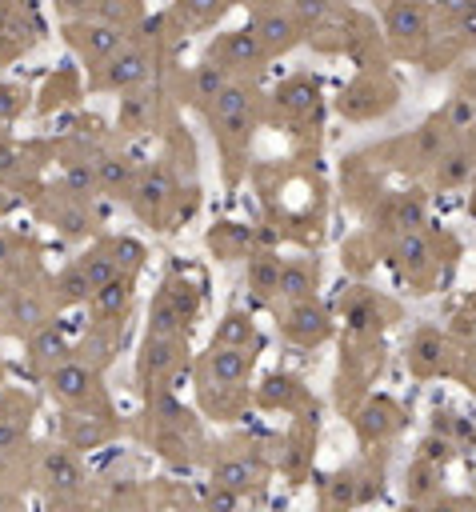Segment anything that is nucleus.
<instances>
[{
	"mask_svg": "<svg viewBox=\"0 0 476 512\" xmlns=\"http://www.w3.org/2000/svg\"><path fill=\"white\" fill-rule=\"evenodd\" d=\"M256 368V348L236 344H212L192 360V384L212 420H236L240 408L252 400L248 380Z\"/></svg>",
	"mask_w": 476,
	"mask_h": 512,
	"instance_id": "nucleus-1",
	"label": "nucleus"
},
{
	"mask_svg": "<svg viewBox=\"0 0 476 512\" xmlns=\"http://www.w3.org/2000/svg\"><path fill=\"white\" fill-rule=\"evenodd\" d=\"M208 132L220 148V164H224V184L236 188L244 164H248V148L260 124V92L252 80H232L212 104H208Z\"/></svg>",
	"mask_w": 476,
	"mask_h": 512,
	"instance_id": "nucleus-2",
	"label": "nucleus"
},
{
	"mask_svg": "<svg viewBox=\"0 0 476 512\" xmlns=\"http://www.w3.org/2000/svg\"><path fill=\"white\" fill-rule=\"evenodd\" d=\"M28 476L44 492L48 504H80V500H88V488H92V476L84 468V452L68 448L64 440L36 448Z\"/></svg>",
	"mask_w": 476,
	"mask_h": 512,
	"instance_id": "nucleus-3",
	"label": "nucleus"
},
{
	"mask_svg": "<svg viewBox=\"0 0 476 512\" xmlns=\"http://www.w3.org/2000/svg\"><path fill=\"white\" fill-rule=\"evenodd\" d=\"M128 208L136 212V220H144V224L156 228V232L172 228V224L184 216V204H180V180H176V164H172V156H156L152 164L140 168L136 188H132V196H128Z\"/></svg>",
	"mask_w": 476,
	"mask_h": 512,
	"instance_id": "nucleus-4",
	"label": "nucleus"
},
{
	"mask_svg": "<svg viewBox=\"0 0 476 512\" xmlns=\"http://www.w3.org/2000/svg\"><path fill=\"white\" fill-rule=\"evenodd\" d=\"M40 384H44V396L56 408H108V412H116L112 396L104 388V372H96L92 364H84L76 356H68L56 368H48L40 376Z\"/></svg>",
	"mask_w": 476,
	"mask_h": 512,
	"instance_id": "nucleus-5",
	"label": "nucleus"
},
{
	"mask_svg": "<svg viewBox=\"0 0 476 512\" xmlns=\"http://www.w3.org/2000/svg\"><path fill=\"white\" fill-rule=\"evenodd\" d=\"M156 68H160V52H156L148 40H140V36L132 32L120 52H112L100 68L88 72V92H116V96H120V92H128V88L148 84V80L156 76Z\"/></svg>",
	"mask_w": 476,
	"mask_h": 512,
	"instance_id": "nucleus-6",
	"label": "nucleus"
},
{
	"mask_svg": "<svg viewBox=\"0 0 476 512\" xmlns=\"http://www.w3.org/2000/svg\"><path fill=\"white\" fill-rule=\"evenodd\" d=\"M380 28L396 56H424L436 40V8L428 0H392L380 8Z\"/></svg>",
	"mask_w": 476,
	"mask_h": 512,
	"instance_id": "nucleus-7",
	"label": "nucleus"
},
{
	"mask_svg": "<svg viewBox=\"0 0 476 512\" xmlns=\"http://www.w3.org/2000/svg\"><path fill=\"white\" fill-rule=\"evenodd\" d=\"M52 288H32L20 276H0V332L28 340L40 324L52 320Z\"/></svg>",
	"mask_w": 476,
	"mask_h": 512,
	"instance_id": "nucleus-8",
	"label": "nucleus"
},
{
	"mask_svg": "<svg viewBox=\"0 0 476 512\" xmlns=\"http://www.w3.org/2000/svg\"><path fill=\"white\" fill-rule=\"evenodd\" d=\"M184 364H188V336L144 332L140 352H136V392L148 396L152 388L172 384ZM172 388H176V384H172Z\"/></svg>",
	"mask_w": 476,
	"mask_h": 512,
	"instance_id": "nucleus-9",
	"label": "nucleus"
},
{
	"mask_svg": "<svg viewBox=\"0 0 476 512\" xmlns=\"http://www.w3.org/2000/svg\"><path fill=\"white\" fill-rule=\"evenodd\" d=\"M60 40L68 44V52L76 56V64H84L88 72L100 68L112 52L124 48L128 32L108 24V20H96V16H72V20H60Z\"/></svg>",
	"mask_w": 476,
	"mask_h": 512,
	"instance_id": "nucleus-10",
	"label": "nucleus"
},
{
	"mask_svg": "<svg viewBox=\"0 0 476 512\" xmlns=\"http://www.w3.org/2000/svg\"><path fill=\"white\" fill-rule=\"evenodd\" d=\"M56 436H60L68 448L92 456V452L108 448V444L120 436V416L108 412V408H60V416H56Z\"/></svg>",
	"mask_w": 476,
	"mask_h": 512,
	"instance_id": "nucleus-11",
	"label": "nucleus"
},
{
	"mask_svg": "<svg viewBox=\"0 0 476 512\" xmlns=\"http://www.w3.org/2000/svg\"><path fill=\"white\" fill-rule=\"evenodd\" d=\"M36 216L48 220V224H52L60 236H68V240H84V236H100V232H104V228H100L104 220L96 216V208H92L88 200L64 192L60 184H52V188L40 192Z\"/></svg>",
	"mask_w": 476,
	"mask_h": 512,
	"instance_id": "nucleus-12",
	"label": "nucleus"
},
{
	"mask_svg": "<svg viewBox=\"0 0 476 512\" xmlns=\"http://www.w3.org/2000/svg\"><path fill=\"white\" fill-rule=\"evenodd\" d=\"M204 56H212V60H220L232 76H240V80H256L264 68H268V60H272V52L260 44V36L244 24V28H228V32H220L212 44H208V52Z\"/></svg>",
	"mask_w": 476,
	"mask_h": 512,
	"instance_id": "nucleus-13",
	"label": "nucleus"
},
{
	"mask_svg": "<svg viewBox=\"0 0 476 512\" xmlns=\"http://www.w3.org/2000/svg\"><path fill=\"white\" fill-rule=\"evenodd\" d=\"M396 104V80L388 72H360L336 100L344 120H376Z\"/></svg>",
	"mask_w": 476,
	"mask_h": 512,
	"instance_id": "nucleus-14",
	"label": "nucleus"
},
{
	"mask_svg": "<svg viewBox=\"0 0 476 512\" xmlns=\"http://www.w3.org/2000/svg\"><path fill=\"white\" fill-rule=\"evenodd\" d=\"M280 336L296 348H316L332 336V316L328 308L312 296V300H296V304H280Z\"/></svg>",
	"mask_w": 476,
	"mask_h": 512,
	"instance_id": "nucleus-15",
	"label": "nucleus"
},
{
	"mask_svg": "<svg viewBox=\"0 0 476 512\" xmlns=\"http://www.w3.org/2000/svg\"><path fill=\"white\" fill-rule=\"evenodd\" d=\"M248 28L260 36V44H264L272 56H284V52H292L296 44H304V28H300V20L292 16L288 4H264V8H252Z\"/></svg>",
	"mask_w": 476,
	"mask_h": 512,
	"instance_id": "nucleus-16",
	"label": "nucleus"
},
{
	"mask_svg": "<svg viewBox=\"0 0 476 512\" xmlns=\"http://www.w3.org/2000/svg\"><path fill=\"white\" fill-rule=\"evenodd\" d=\"M160 104H164V88L160 84H140V88H128L120 92V108H116V132L120 136H144L160 124Z\"/></svg>",
	"mask_w": 476,
	"mask_h": 512,
	"instance_id": "nucleus-17",
	"label": "nucleus"
},
{
	"mask_svg": "<svg viewBox=\"0 0 476 512\" xmlns=\"http://www.w3.org/2000/svg\"><path fill=\"white\" fill-rule=\"evenodd\" d=\"M388 260H392V268H396L408 284H416V292H424L420 284H424L428 272L436 268V256H432V244H428L424 228H420V232H400V236L392 240V248H388Z\"/></svg>",
	"mask_w": 476,
	"mask_h": 512,
	"instance_id": "nucleus-18",
	"label": "nucleus"
},
{
	"mask_svg": "<svg viewBox=\"0 0 476 512\" xmlns=\"http://www.w3.org/2000/svg\"><path fill=\"white\" fill-rule=\"evenodd\" d=\"M80 68H84V64H60V68L44 80V88L36 92V96H40V100H36V112H40V116L76 108L80 96H88V76H84Z\"/></svg>",
	"mask_w": 476,
	"mask_h": 512,
	"instance_id": "nucleus-19",
	"label": "nucleus"
},
{
	"mask_svg": "<svg viewBox=\"0 0 476 512\" xmlns=\"http://www.w3.org/2000/svg\"><path fill=\"white\" fill-rule=\"evenodd\" d=\"M268 100H272V112H276L280 120H304V116H312L316 104H320V76L296 72V76H288L284 84H276V92H272Z\"/></svg>",
	"mask_w": 476,
	"mask_h": 512,
	"instance_id": "nucleus-20",
	"label": "nucleus"
},
{
	"mask_svg": "<svg viewBox=\"0 0 476 512\" xmlns=\"http://www.w3.org/2000/svg\"><path fill=\"white\" fill-rule=\"evenodd\" d=\"M140 160L132 152H116V148H100L96 152V176H100V196L108 200H124L132 196L136 188V176H140Z\"/></svg>",
	"mask_w": 476,
	"mask_h": 512,
	"instance_id": "nucleus-21",
	"label": "nucleus"
},
{
	"mask_svg": "<svg viewBox=\"0 0 476 512\" xmlns=\"http://www.w3.org/2000/svg\"><path fill=\"white\" fill-rule=\"evenodd\" d=\"M236 76L220 64V60H212V56H204L200 64H192L188 72H184V104H192V108H200V112H208V104L232 84Z\"/></svg>",
	"mask_w": 476,
	"mask_h": 512,
	"instance_id": "nucleus-22",
	"label": "nucleus"
},
{
	"mask_svg": "<svg viewBox=\"0 0 476 512\" xmlns=\"http://www.w3.org/2000/svg\"><path fill=\"white\" fill-rule=\"evenodd\" d=\"M132 300H136V272H120L116 280L100 284L88 300L92 308V320H104V324H128V312H132Z\"/></svg>",
	"mask_w": 476,
	"mask_h": 512,
	"instance_id": "nucleus-23",
	"label": "nucleus"
},
{
	"mask_svg": "<svg viewBox=\"0 0 476 512\" xmlns=\"http://www.w3.org/2000/svg\"><path fill=\"white\" fill-rule=\"evenodd\" d=\"M244 284L252 292L256 304H276V292H280V272H284V260L276 248H252L244 256Z\"/></svg>",
	"mask_w": 476,
	"mask_h": 512,
	"instance_id": "nucleus-24",
	"label": "nucleus"
},
{
	"mask_svg": "<svg viewBox=\"0 0 476 512\" xmlns=\"http://www.w3.org/2000/svg\"><path fill=\"white\" fill-rule=\"evenodd\" d=\"M120 344H124V324H104V320H92V324H88V332L76 340L72 356H76V360H84V364H92L96 372H104V368L116 360Z\"/></svg>",
	"mask_w": 476,
	"mask_h": 512,
	"instance_id": "nucleus-25",
	"label": "nucleus"
},
{
	"mask_svg": "<svg viewBox=\"0 0 476 512\" xmlns=\"http://www.w3.org/2000/svg\"><path fill=\"white\" fill-rule=\"evenodd\" d=\"M404 360H408V372L420 376V380H428V376L452 368V364H448V336L436 332V328H416V336L408 340Z\"/></svg>",
	"mask_w": 476,
	"mask_h": 512,
	"instance_id": "nucleus-26",
	"label": "nucleus"
},
{
	"mask_svg": "<svg viewBox=\"0 0 476 512\" xmlns=\"http://www.w3.org/2000/svg\"><path fill=\"white\" fill-rule=\"evenodd\" d=\"M40 36H44V24H40L36 8H32L28 0H20L16 16H12L8 28L0 32V64H12V60H20L24 52H32V48L40 44Z\"/></svg>",
	"mask_w": 476,
	"mask_h": 512,
	"instance_id": "nucleus-27",
	"label": "nucleus"
},
{
	"mask_svg": "<svg viewBox=\"0 0 476 512\" xmlns=\"http://www.w3.org/2000/svg\"><path fill=\"white\" fill-rule=\"evenodd\" d=\"M252 404L256 408H268V412H300L304 404H308V388L292 376V372H268L260 384H256V392H252Z\"/></svg>",
	"mask_w": 476,
	"mask_h": 512,
	"instance_id": "nucleus-28",
	"label": "nucleus"
},
{
	"mask_svg": "<svg viewBox=\"0 0 476 512\" xmlns=\"http://www.w3.org/2000/svg\"><path fill=\"white\" fill-rule=\"evenodd\" d=\"M72 348H76V344H68V336L60 332V324H52V320H48V324H40V328L24 340V360L32 364V372H36V376H44V372H48V368H56L60 360H68V356H72Z\"/></svg>",
	"mask_w": 476,
	"mask_h": 512,
	"instance_id": "nucleus-29",
	"label": "nucleus"
},
{
	"mask_svg": "<svg viewBox=\"0 0 476 512\" xmlns=\"http://www.w3.org/2000/svg\"><path fill=\"white\" fill-rule=\"evenodd\" d=\"M376 220H380V228L392 232V236H400V232H420V228L428 224L424 196H416V192H396V196L384 200V208L376 212Z\"/></svg>",
	"mask_w": 476,
	"mask_h": 512,
	"instance_id": "nucleus-30",
	"label": "nucleus"
},
{
	"mask_svg": "<svg viewBox=\"0 0 476 512\" xmlns=\"http://www.w3.org/2000/svg\"><path fill=\"white\" fill-rule=\"evenodd\" d=\"M212 480L224 484V488H232V492H240L248 500V492H256L264 484V468L248 452H228V456L212 460Z\"/></svg>",
	"mask_w": 476,
	"mask_h": 512,
	"instance_id": "nucleus-31",
	"label": "nucleus"
},
{
	"mask_svg": "<svg viewBox=\"0 0 476 512\" xmlns=\"http://www.w3.org/2000/svg\"><path fill=\"white\" fill-rule=\"evenodd\" d=\"M320 288V264L316 256H292L284 260V272H280V292L276 300L280 304H296V300H312Z\"/></svg>",
	"mask_w": 476,
	"mask_h": 512,
	"instance_id": "nucleus-32",
	"label": "nucleus"
},
{
	"mask_svg": "<svg viewBox=\"0 0 476 512\" xmlns=\"http://www.w3.org/2000/svg\"><path fill=\"white\" fill-rule=\"evenodd\" d=\"M48 288H52V304H56V312H64V308H80V304H88L92 300V280H88V272H84V264L72 256L52 280H48Z\"/></svg>",
	"mask_w": 476,
	"mask_h": 512,
	"instance_id": "nucleus-33",
	"label": "nucleus"
},
{
	"mask_svg": "<svg viewBox=\"0 0 476 512\" xmlns=\"http://www.w3.org/2000/svg\"><path fill=\"white\" fill-rule=\"evenodd\" d=\"M400 428V408L392 404V400H368L360 412H356V436H360V444H384L392 432Z\"/></svg>",
	"mask_w": 476,
	"mask_h": 512,
	"instance_id": "nucleus-34",
	"label": "nucleus"
},
{
	"mask_svg": "<svg viewBox=\"0 0 476 512\" xmlns=\"http://www.w3.org/2000/svg\"><path fill=\"white\" fill-rule=\"evenodd\" d=\"M288 8H292V16L300 20V28H304V40H308V44H312L316 36L332 32V28L348 16V8H344L340 0H292Z\"/></svg>",
	"mask_w": 476,
	"mask_h": 512,
	"instance_id": "nucleus-35",
	"label": "nucleus"
},
{
	"mask_svg": "<svg viewBox=\"0 0 476 512\" xmlns=\"http://www.w3.org/2000/svg\"><path fill=\"white\" fill-rule=\"evenodd\" d=\"M76 260L84 264V272H88L92 288H100V284H108V280H116V276L124 272V264H120V256H116V244H112V232L92 236V240H88V248H84Z\"/></svg>",
	"mask_w": 476,
	"mask_h": 512,
	"instance_id": "nucleus-36",
	"label": "nucleus"
},
{
	"mask_svg": "<svg viewBox=\"0 0 476 512\" xmlns=\"http://www.w3.org/2000/svg\"><path fill=\"white\" fill-rule=\"evenodd\" d=\"M144 332H160V336H188L192 332V320L180 312V304L156 288L152 300H148V320H144Z\"/></svg>",
	"mask_w": 476,
	"mask_h": 512,
	"instance_id": "nucleus-37",
	"label": "nucleus"
},
{
	"mask_svg": "<svg viewBox=\"0 0 476 512\" xmlns=\"http://www.w3.org/2000/svg\"><path fill=\"white\" fill-rule=\"evenodd\" d=\"M208 248L216 260H236V256H248L256 248L252 240V228L248 224H236V220H220L208 228Z\"/></svg>",
	"mask_w": 476,
	"mask_h": 512,
	"instance_id": "nucleus-38",
	"label": "nucleus"
},
{
	"mask_svg": "<svg viewBox=\"0 0 476 512\" xmlns=\"http://www.w3.org/2000/svg\"><path fill=\"white\" fill-rule=\"evenodd\" d=\"M232 0H172V16L184 32H204V28H216L224 20Z\"/></svg>",
	"mask_w": 476,
	"mask_h": 512,
	"instance_id": "nucleus-39",
	"label": "nucleus"
},
{
	"mask_svg": "<svg viewBox=\"0 0 476 512\" xmlns=\"http://www.w3.org/2000/svg\"><path fill=\"white\" fill-rule=\"evenodd\" d=\"M212 344H236V348H260V332H256V320L252 312L244 308H228L216 328H212Z\"/></svg>",
	"mask_w": 476,
	"mask_h": 512,
	"instance_id": "nucleus-40",
	"label": "nucleus"
},
{
	"mask_svg": "<svg viewBox=\"0 0 476 512\" xmlns=\"http://www.w3.org/2000/svg\"><path fill=\"white\" fill-rule=\"evenodd\" d=\"M472 172H476V164H472V152L468 148H444L440 152V160L432 164V184L436 188H460V184H468L472 180Z\"/></svg>",
	"mask_w": 476,
	"mask_h": 512,
	"instance_id": "nucleus-41",
	"label": "nucleus"
},
{
	"mask_svg": "<svg viewBox=\"0 0 476 512\" xmlns=\"http://www.w3.org/2000/svg\"><path fill=\"white\" fill-rule=\"evenodd\" d=\"M32 428L24 424H12V420H0V476L8 468H20V464H32Z\"/></svg>",
	"mask_w": 476,
	"mask_h": 512,
	"instance_id": "nucleus-42",
	"label": "nucleus"
},
{
	"mask_svg": "<svg viewBox=\"0 0 476 512\" xmlns=\"http://www.w3.org/2000/svg\"><path fill=\"white\" fill-rule=\"evenodd\" d=\"M32 144H20L16 136H4L0 132V184H20V180H28V172H32Z\"/></svg>",
	"mask_w": 476,
	"mask_h": 512,
	"instance_id": "nucleus-43",
	"label": "nucleus"
},
{
	"mask_svg": "<svg viewBox=\"0 0 476 512\" xmlns=\"http://www.w3.org/2000/svg\"><path fill=\"white\" fill-rule=\"evenodd\" d=\"M320 504H324V508L360 504V472H356V468H340V472L324 476V480H320Z\"/></svg>",
	"mask_w": 476,
	"mask_h": 512,
	"instance_id": "nucleus-44",
	"label": "nucleus"
},
{
	"mask_svg": "<svg viewBox=\"0 0 476 512\" xmlns=\"http://www.w3.org/2000/svg\"><path fill=\"white\" fill-rule=\"evenodd\" d=\"M436 492H440V464L416 456V460L408 464V472H404V496L416 500V504H424V500H432Z\"/></svg>",
	"mask_w": 476,
	"mask_h": 512,
	"instance_id": "nucleus-45",
	"label": "nucleus"
},
{
	"mask_svg": "<svg viewBox=\"0 0 476 512\" xmlns=\"http://www.w3.org/2000/svg\"><path fill=\"white\" fill-rule=\"evenodd\" d=\"M344 320H348V328H352L356 336H376V332L384 328V320H380V300H376L372 292H356V296L344 304Z\"/></svg>",
	"mask_w": 476,
	"mask_h": 512,
	"instance_id": "nucleus-46",
	"label": "nucleus"
},
{
	"mask_svg": "<svg viewBox=\"0 0 476 512\" xmlns=\"http://www.w3.org/2000/svg\"><path fill=\"white\" fill-rule=\"evenodd\" d=\"M92 16H96V20L116 24V28H124V32L132 36V32L144 24V16H148V12H144V4H140V0H96V4H92Z\"/></svg>",
	"mask_w": 476,
	"mask_h": 512,
	"instance_id": "nucleus-47",
	"label": "nucleus"
},
{
	"mask_svg": "<svg viewBox=\"0 0 476 512\" xmlns=\"http://www.w3.org/2000/svg\"><path fill=\"white\" fill-rule=\"evenodd\" d=\"M0 420H12V424H24L32 428L36 420V396L16 388V384H0Z\"/></svg>",
	"mask_w": 476,
	"mask_h": 512,
	"instance_id": "nucleus-48",
	"label": "nucleus"
},
{
	"mask_svg": "<svg viewBox=\"0 0 476 512\" xmlns=\"http://www.w3.org/2000/svg\"><path fill=\"white\" fill-rule=\"evenodd\" d=\"M160 288H164V292H168V296L180 304V312H184V316L196 324V316H200V288H196V284H192V280H188L180 268H172V272L160 280Z\"/></svg>",
	"mask_w": 476,
	"mask_h": 512,
	"instance_id": "nucleus-49",
	"label": "nucleus"
},
{
	"mask_svg": "<svg viewBox=\"0 0 476 512\" xmlns=\"http://www.w3.org/2000/svg\"><path fill=\"white\" fill-rule=\"evenodd\" d=\"M32 96H36V92H28L24 84H16V80H0V128L16 124V120L28 112Z\"/></svg>",
	"mask_w": 476,
	"mask_h": 512,
	"instance_id": "nucleus-50",
	"label": "nucleus"
},
{
	"mask_svg": "<svg viewBox=\"0 0 476 512\" xmlns=\"http://www.w3.org/2000/svg\"><path fill=\"white\" fill-rule=\"evenodd\" d=\"M436 32H440L444 40H452L456 48L476 44V8H464V12H456V16H444Z\"/></svg>",
	"mask_w": 476,
	"mask_h": 512,
	"instance_id": "nucleus-51",
	"label": "nucleus"
},
{
	"mask_svg": "<svg viewBox=\"0 0 476 512\" xmlns=\"http://www.w3.org/2000/svg\"><path fill=\"white\" fill-rule=\"evenodd\" d=\"M112 244H116V256H120L124 272H136V276H140V268H144V260H148V248H144L136 236H112Z\"/></svg>",
	"mask_w": 476,
	"mask_h": 512,
	"instance_id": "nucleus-52",
	"label": "nucleus"
},
{
	"mask_svg": "<svg viewBox=\"0 0 476 512\" xmlns=\"http://www.w3.org/2000/svg\"><path fill=\"white\" fill-rule=\"evenodd\" d=\"M444 120H448V128H452V132L472 128V120H476V104H472V96H456V100L448 104Z\"/></svg>",
	"mask_w": 476,
	"mask_h": 512,
	"instance_id": "nucleus-53",
	"label": "nucleus"
},
{
	"mask_svg": "<svg viewBox=\"0 0 476 512\" xmlns=\"http://www.w3.org/2000/svg\"><path fill=\"white\" fill-rule=\"evenodd\" d=\"M128 500H144V496H140V484H136V480H124V484L112 480L108 492H104V504H128Z\"/></svg>",
	"mask_w": 476,
	"mask_h": 512,
	"instance_id": "nucleus-54",
	"label": "nucleus"
},
{
	"mask_svg": "<svg viewBox=\"0 0 476 512\" xmlns=\"http://www.w3.org/2000/svg\"><path fill=\"white\" fill-rule=\"evenodd\" d=\"M92 4L96 0H52V12L60 20H72V16H92Z\"/></svg>",
	"mask_w": 476,
	"mask_h": 512,
	"instance_id": "nucleus-55",
	"label": "nucleus"
},
{
	"mask_svg": "<svg viewBox=\"0 0 476 512\" xmlns=\"http://www.w3.org/2000/svg\"><path fill=\"white\" fill-rule=\"evenodd\" d=\"M420 456H424V460H436V464H444V460L452 456V444H448L444 436H440V440H436V436H428V440L420 444Z\"/></svg>",
	"mask_w": 476,
	"mask_h": 512,
	"instance_id": "nucleus-56",
	"label": "nucleus"
},
{
	"mask_svg": "<svg viewBox=\"0 0 476 512\" xmlns=\"http://www.w3.org/2000/svg\"><path fill=\"white\" fill-rule=\"evenodd\" d=\"M456 372H460V380H464L468 388H476V344H468V348L460 352V368H456Z\"/></svg>",
	"mask_w": 476,
	"mask_h": 512,
	"instance_id": "nucleus-57",
	"label": "nucleus"
},
{
	"mask_svg": "<svg viewBox=\"0 0 476 512\" xmlns=\"http://www.w3.org/2000/svg\"><path fill=\"white\" fill-rule=\"evenodd\" d=\"M20 504H24V496L0 476V512H12V508H20Z\"/></svg>",
	"mask_w": 476,
	"mask_h": 512,
	"instance_id": "nucleus-58",
	"label": "nucleus"
},
{
	"mask_svg": "<svg viewBox=\"0 0 476 512\" xmlns=\"http://www.w3.org/2000/svg\"><path fill=\"white\" fill-rule=\"evenodd\" d=\"M432 8H436V16L444 20V16H456V12H464V8H476V0H432Z\"/></svg>",
	"mask_w": 476,
	"mask_h": 512,
	"instance_id": "nucleus-59",
	"label": "nucleus"
},
{
	"mask_svg": "<svg viewBox=\"0 0 476 512\" xmlns=\"http://www.w3.org/2000/svg\"><path fill=\"white\" fill-rule=\"evenodd\" d=\"M12 260H16V236L8 228H0V268L12 264Z\"/></svg>",
	"mask_w": 476,
	"mask_h": 512,
	"instance_id": "nucleus-60",
	"label": "nucleus"
},
{
	"mask_svg": "<svg viewBox=\"0 0 476 512\" xmlns=\"http://www.w3.org/2000/svg\"><path fill=\"white\" fill-rule=\"evenodd\" d=\"M12 208H16V196L8 192V184H0V220H4Z\"/></svg>",
	"mask_w": 476,
	"mask_h": 512,
	"instance_id": "nucleus-61",
	"label": "nucleus"
},
{
	"mask_svg": "<svg viewBox=\"0 0 476 512\" xmlns=\"http://www.w3.org/2000/svg\"><path fill=\"white\" fill-rule=\"evenodd\" d=\"M232 4H248V8H264V4H280V0H232Z\"/></svg>",
	"mask_w": 476,
	"mask_h": 512,
	"instance_id": "nucleus-62",
	"label": "nucleus"
},
{
	"mask_svg": "<svg viewBox=\"0 0 476 512\" xmlns=\"http://www.w3.org/2000/svg\"><path fill=\"white\" fill-rule=\"evenodd\" d=\"M368 4H376V8H384V4H392V0H368Z\"/></svg>",
	"mask_w": 476,
	"mask_h": 512,
	"instance_id": "nucleus-63",
	"label": "nucleus"
}]
</instances>
